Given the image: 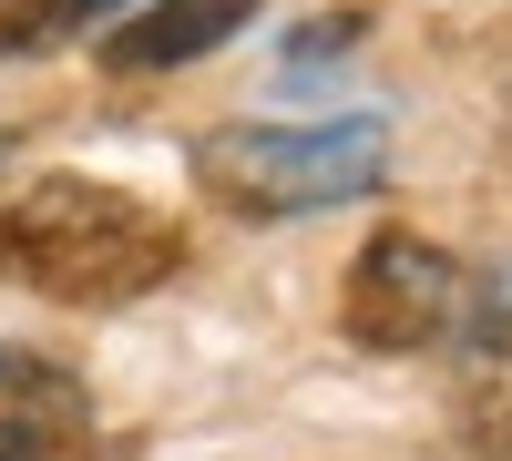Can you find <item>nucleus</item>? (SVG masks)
<instances>
[{"mask_svg":"<svg viewBox=\"0 0 512 461\" xmlns=\"http://www.w3.org/2000/svg\"><path fill=\"white\" fill-rule=\"evenodd\" d=\"M185 267L175 216H154L134 185H93V175H41L11 216H0V277L41 287L72 308H123Z\"/></svg>","mask_w":512,"mask_h":461,"instance_id":"nucleus-1","label":"nucleus"},{"mask_svg":"<svg viewBox=\"0 0 512 461\" xmlns=\"http://www.w3.org/2000/svg\"><path fill=\"white\" fill-rule=\"evenodd\" d=\"M390 175V123L338 113V123H226L195 144V185L236 205V216H318V205H359Z\"/></svg>","mask_w":512,"mask_h":461,"instance_id":"nucleus-2","label":"nucleus"},{"mask_svg":"<svg viewBox=\"0 0 512 461\" xmlns=\"http://www.w3.org/2000/svg\"><path fill=\"white\" fill-rule=\"evenodd\" d=\"M461 308H472L461 257H451V246H431V236H410V226L369 236L359 267H349V287H338V328H349L359 349H390V359L451 339Z\"/></svg>","mask_w":512,"mask_h":461,"instance_id":"nucleus-3","label":"nucleus"},{"mask_svg":"<svg viewBox=\"0 0 512 461\" xmlns=\"http://www.w3.org/2000/svg\"><path fill=\"white\" fill-rule=\"evenodd\" d=\"M93 441V390L52 349H0V461H72Z\"/></svg>","mask_w":512,"mask_h":461,"instance_id":"nucleus-4","label":"nucleus"},{"mask_svg":"<svg viewBox=\"0 0 512 461\" xmlns=\"http://www.w3.org/2000/svg\"><path fill=\"white\" fill-rule=\"evenodd\" d=\"M246 21H256V0H154V11L103 31V62L113 72H175V62H205L216 41H236Z\"/></svg>","mask_w":512,"mask_h":461,"instance_id":"nucleus-5","label":"nucleus"},{"mask_svg":"<svg viewBox=\"0 0 512 461\" xmlns=\"http://www.w3.org/2000/svg\"><path fill=\"white\" fill-rule=\"evenodd\" d=\"M461 431H472L482 461H512V339L472 349V369H461Z\"/></svg>","mask_w":512,"mask_h":461,"instance_id":"nucleus-6","label":"nucleus"},{"mask_svg":"<svg viewBox=\"0 0 512 461\" xmlns=\"http://www.w3.org/2000/svg\"><path fill=\"white\" fill-rule=\"evenodd\" d=\"M123 0H0V62L11 52H52V41H82L103 31Z\"/></svg>","mask_w":512,"mask_h":461,"instance_id":"nucleus-7","label":"nucleus"},{"mask_svg":"<svg viewBox=\"0 0 512 461\" xmlns=\"http://www.w3.org/2000/svg\"><path fill=\"white\" fill-rule=\"evenodd\" d=\"M349 41H359V11H338V21H297L287 62H328V52H349Z\"/></svg>","mask_w":512,"mask_h":461,"instance_id":"nucleus-8","label":"nucleus"}]
</instances>
